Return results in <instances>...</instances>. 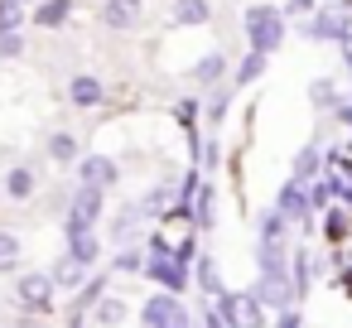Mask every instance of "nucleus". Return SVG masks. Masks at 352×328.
I'll return each instance as SVG.
<instances>
[{
    "mask_svg": "<svg viewBox=\"0 0 352 328\" xmlns=\"http://www.w3.org/2000/svg\"><path fill=\"white\" fill-rule=\"evenodd\" d=\"M347 68H352V58H347Z\"/></svg>",
    "mask_w": 352,
    "mask_h": 328,
    "instance_id": "34",
    "label": "nucleus"
},
{
    "mask_svg": "<svg viewBox=\"0 0 352 328\" xmlns=\"http://www.w3.org/2000/svg\"><path fill=\"white\" fill-rule=\"evenodd\" d=\"M15 261H20V241L10 232H0V270H10Z\"/></svg>",
    "mask_w": 352,
    "mask_h": 328,
    "instance_id": "23",
    "label": "nucleus"
},
{
    "mask_svg": "<svg viewBox=\"0 0 352 328\" xmlns=\"http://www.w3.org/2000/svg\"><path fill=\"white\" fill-rule=\"evenodd\" d=\"M304 10H314V0H289L285 6V15H304Z\"/></svg>",
    "mask_w": 352,
    "mask_h": 328,
    "instance_id": "30",
    "label": "nucleus"
},
{
    "mask_svg": "<svg viewBox=\"0 0 352 328\" xmlns=\"http://www.w3.org/2000/svg\"><path fill=\"white\" fill-rule=\"evenodd\" d=\"M25 25V6L20 0H0V34H15Z\"/></svg>",
    "mask_w": 352,
    "mask_h": 328,
    "instance_id": "18",
    "label": "nucleus"
},
{
    "mask_svg": "<svg viewBox=\"0 0 352 328\" xmlns=\"http://www.w3.org/2000/svg\"><path fill=\"white\" fill-rule=\"evenodd\" d=\"M116 265H121V270H140V256H135V251H126V256H121Z\"/></svg>",
    "mask_w": 352,
    "mask_h": 328,
    "instance_id": "31",
    "label": "nucleus"
},
{
    "mask_svg": "<svg viewBox=\"0 0 352 328\" xmlns=\"http://www.w3.org/2000/svg\"><path fill=\"white\" fill-rule=\"evenodd\" d=\"M256 299L265 304V309H289V299H294V280L289 275H261V285H256Z\"/></svg>",
    "mask_w": 352,
    "mask_h": 328,
    "instance_id": "7",
    "label": "nucleus"
},
{
    "mask_svg": "<svg viewBox=\"0 0 352 328\" xmlns=\"http://www.w3.org/2000/svg\"><path fill=\"white\" fill-rule=\"evenodd\" d=\"M6 188H10V198H30L34 193V169L30 164H15L10 179H6Z\"/></svg>",
    "mask_w": 352,
    "mask_h": 328,
    "instance_id": "15",
    "label": "nucleus"
},
{
    "mask_svg": "<svg viewBox=\"0 0 352 328\" xmlns=\"http://www.w3.org/2000/svg\"><path fill=\"white\" fill-rule=\"evenodd\" d=\"M198 222L212 227V188H203V198H198Z\"/></svg>",
    "mask_w": 352,
    "mask_h": 328,
    "instance_id": "28",
    "label": "nucleus"
},
{
    "mask_svg": "<svg viewBox=\"0 0 352 328\" xmlns=\"http://www.w3.org/2000/svg\"><path fill=\"white\" fill-rule=\"evenodd\" d=\"M304 34H309V39L347 44V34H352V10H347V6H328V10H318V15L304 25Z\"/></svg>",
    "mask_w": 352,
    "mask_h": 328,
    "instance_id": "3",
    "label": "nucleus"
},
{
    "mask_svg": "<svg viewBox=\"0 0 352 328\" xmlns=\"http://www.w3.org/2000/svg\"><path fill=\"white\" fill-rule=\"evenodd\" d=\"M78 179H82L87 188H107V184H116V160H107V155H87V160L78 164Z\"/></svg>",
    "mask_w": 352,
    "mask_h": 328,
    "instance_id": "8",
    "label": "nucleus"
},
{
    "mask_svg": "<svg viewBox=\"0 0 352 328\" xmlns=\"http://www.w3.org/2000/svg\"><path fill=\"white\" fill-rule=\"evenodd\" d=\"M342 232H347V212L333 208V212H328V237H342Z\"/></svg>",
    "mask_w": 352,
    "mask_h": 328,
    "instance_id": "29",
    "label": "nucleus"
},
{
    "mask_svg": "<svg viewBox=\"0 0 352 328\" xmlns=\"http://www.w3.org/2000/svg\"><path fill=\"white\" fill-rule=\"evenodd\" d=\"M280 328H299V318H294V314L285 309V314H280Z\"/></svg>",
    "mask_w": 352,
    "mask_h": 328,
    "instance_id": "32",
    "label": "nucleus"
},
{
    "mask_svg": "<svg viewBox=\"0 0 352 328\" xmlns=\"http://www.w3.org/2000/svg\"><path fill=\"white\" fill-rule=\"evenodd\" d=\"M208 15H212L208 0H174V20L179 25H208Z\"/></svg>",
    "mask_w": 352,
    "mask_h": 328,
    "instance_id": "13",
    "label": "nucleus"
},
{
    "mask_svg": "<svg viewBox=\"0 0 352 328\" xmlns=\"http://www.w3.org/2000/svg\"><path fill=\"white\" fill-rule=\"evenodd\" d=\"M97 217H102V188H87V184H82V193H78L73 208H68V241H73V237H87Z\"/></svg>",
    "mask_w": 352,
    "mask_h": 328,
    "instance_id": "5",
    "label": "nucleus"
},
{
    "mask_svg": "<svg viewBox=\"0 0 352 328\" xmlns=\"http://www.w3.org/2000/svg\"><path fill=\"white\" fill-rule=\"evenodd\" d=\"M275 208H280L285 217H294V222H304V217L314 212V198L304 193V184H299V179H289V184L280 188V203H275Z\"/></svg>",
    "mask_w": 352,
    "mask_h": 328,
    "instance_id": "9",
    "label": "nucleus"
},
{
    "mask_svg": "<svg viewBox=\"0 0 352 328\" xmlns=\"http://www.w3.org/2000/svg\"><path fill=\"white\" fill-rule=\"evenodd\" d=\"M15 294H20V304H30V309H44V304H49V294H54V280H49V275H25Z\"/></svg>",
    "mask_w": 352,
    "mask_h": 328,
    "instance_id": "11",
    "label": "nucleus"
},
{
    "mask_svg": "<svg viewBox=\"0 0 352 328\" xmlns=\"http://www.w3.org/2000/svg\"><path fill=\"white\" fill-rule=\"evenodd\" d=\"M68 261H73V265H82V270H87V265L97 261V241H92V232H87V237H73V241H68Z\"/></svg>",
    "mask_w": 352,
    "mask_h": 328,
    "instance_id": "16",
    "label": "nucleus"
},
{
    "mask_svg": "<svg viewBox=\"0 0 352 328\" xmlns=\"http://www.w3.org/2000/svg\"><path fill=\"white\" fill-rule=\"evenodd\" d=\"M347 58H352V34H347Z\"/></svg>",
    "mask_w": 352,
    "mask_h": 328,
    "instance_id": "33",
    "label": "nucleus"
},
{
    "mask_svg": "<svg viewBox=\"0 0 352 328\" xmlns=\"http://www.w3.org/2000/svg\"><path fill=\"white\" fill-rule=\"evenodd\" d=\"M217 304H222V318L232 323V328H265V304L256 299V294H217Z\"/></svg>",
    "mask_w": 352,
    "mask_h": 328,
    "instance_id": "2",
    "label": "nucleus"
},
{
    "mask_svg": "<svg viewBox=\"0 0 352 328\" xmlns=\"http://www.w3.org/2000/svg\"><path fill=\"white\" fill-rule=\"evenodd\" d=\"M208 116H212V121L227 116V92H212V97H208Z\"/></svg>",
    "mask_w": 352,
    "mask_h": 328,
    "instance_id": "27",
    "label": "nucleus"
},
{
    "mask_svg": "<svg viewBox=\"0 0 352 328\" xmlns=\"http://www.w3.org/2000/svg\"><path fill=\"white\" fill-rule=\"evenodd\" d=\"M20 49H25V39H20V34H0V58H15Z\"/></svg>",
    "mask_w": 352,
    "mask_h": 328,
    "instance_id": "26",
    "label": "nucleus"
},
{
    "mask_svg": "<svg viewBox=\"0 0 352 328\" xmlns=\"http://www.w3.org/2000/svg\"><path fill=\"white\" fill-rule=\"evenodd\" d=\"M140 20V0H107L102 6V25L107 30H131Z\"/></svg>",
    "mask_w": 352,
    "mask_h": 328,
    "instance_id": "10",
    "label": "nucleus"
},
{
    "mask_svg": "<svg viewBox=\"0 0 352 328\" xmlns=\"http://www.w3.org/2000/svg\"><path fill=\"white\" fill-rule=\"evenodd\" d=\"M246 39H251V49H261V54H275L280 39H285V15L270 10V6L246 10Z\"/></svg>",
    "mask_w": 352,
    "mask_h": 328,
    "instance_id": "1",
    "label": "nucleus"
},
{
    "mask_svg": "<svg viewBox=\"0 0 352 328\" xmlns=\"http://www.w3.org/2000/svg\"><path fill=\"white\" fill-rule=\"evenodd\" d=\"M145 328H193V318H188V309L174 299V294H155V299H145Z\"/></svg>",
    "mask_w": 352,
    "mask_h": 328,
    "instance_id": "4",
    "label": "nucleus"
},
{
    "mask_svg": "<svg viewBox=\"0 0 352 328\" xmlns=\"http://www.w3.org/2000/svg\"><path fill=\"white\" fill-rule=\"evenodd\" d=\"M222 68H227V58H222V54H208V58L193 68V78H198V83H217V78H222Z\"/></svg>",
    "mask_w": 352,
    "mask_h": 328,
    "instance_id": "20",
    "label": "nucleus"
},
{
    "mask_svg": "<svg viewBox=\"0 0 352 328\" xmlns=\"http://www.w3.org/2000/svg\"><path fill=\"white\" fill-rule=\"evenodd\" d=\"M309 97H314V107H323V111H328V107H338V87H333L328 78H318V83L309 87Z\"/></svg>",
    "mask_w": 352,
    "mask_h": 328,
    "instance_id": "22",
    "label": "nucleus"
},
{
    "mask_svg": "<svg viewBox=\"0 0 352 328\" xmlns=\"http://www.w3.org/2000/svg\"><path fill=\"white\" fill-rule=\"evenodd\" d=\"M198 280H203V289H208V294H222V285H217V265H212L208 256H203V265H198Z\"/></svg>",
    "mask_w": 352,
    "mask_h": 328,
    "instance_id": "25",
    "label": "nucleus"
},
{
    "mask_svg": "<svg viewBox=\"0 0 352 328\" xmlns=\"http://www.w3.org/2000/svg\"><path fill=\"white\" fill-rule=\"evenodd\" d=\"M318 160H323V155H318V145H304V150H299V160H294V179H299V184H309V179H314V169H318Z\"/></svg>",
    "mask_w": 352,
    "mask_h": 328,
    "instance_id": "19",
    "label": "nucleus"
},
{
    "mask_svg": "<svg viewBox=\"0 0 352 328\" xmlns=\"http://www.w3.org/2000/svg\"><path fill=\"white\" fill-rule=\"evenodd\" d=\"M68 10H73V0H44V6L34 10V25H44V30H58V25L68 20Z\"/></svg>",
    "mask_w": 352,
    "mask_h": 328,
    "instance_id": "14",
    "label": "nucleus"
},
{
    "mask_svg": "<svg viewBox=\"0 0 352 328\" xmlns=\"http://www.w3.org/2000/svg\"><path fill=\"white\" fill-rule=\"evenodd\" d=\"M20 6H25V0H20Z\"/></svg>",
    "mask_w": 352,
    "mask_h": 328,
    "instance_id": "35",
    "label": "nucleus"
},
{
    "mask_svg": "<svg viewBox=\"0 0 352 328\" xmlns=\"http://www.w3.org/2000/svg\"><path fill=\"white\" fill-rule=\"evenodd\" d=\"M102 97H107V87H102L97 78H87V73L68 83V102H73V107H97Z\"/></svg>",
    "mask_w": 352,
    "mask_h": 328,
    "instance_id": "12",
    "label": "nucleus"
},
{
    "mask_svg": "<svg viewBox=\"0 0 352 328\" xmlns=\"http://www.w3.org/2000/svg\"><path fill=\"white\" fill-rule=\"evenodd\" d=\"M49 155H54L58 164H68V160H78V140L63 131V135H54V140H49Z\"/></svg>",
    "mask_w": 352,
    "mask_h": 328,
    "instance_id": "21",
    "label": "nucleus"
},
{
    "mask_svg": "<svg viewBox=\"0 0 352 328\" xmlns=\"http://www.w3.org/2000/svg\"><path fill=\"white\" fill-rule=\"evenodd\" d=\"M145 270H150L160 285H169V289H184V280H188L184 265L174 261V251H169L164 241H150V261H145Z\"/></svg>",
    "mask_w": 352,
    "mask_h": 328,
    "instance_id": "6",
    "label": "nucleus"
},
{
    "mask_svg": "<svg viewBox=\"0 0 352 328\" xmlns=\"http://www.w3.org/2000/svg\"><path fill=\"white\" fill-rule=\"evenodd\" d=\"M261 73H265V54H261V49H251V54L241 58V68H236V87H246V83H256Z\"/></svg>",
    "mask_w": 352,
    "mask_h": 328,
    "instance_id": "17",
    "label": "nucleus"
},
{
    "mask_svg": "<svg viewBox=\"0 0 352 328\" xmlns=\"http://www.w3.org/2000/svg\"><path fill=\"white\" fill-rule=\"evenodd\" d=\"M97 318H102V323H121V318H126V304H121V299H102V304H97Z\"/></svg>",
    "mask_w": 352,
    "mask_h": 328,
    "instance_id": "24",
    "label": "nucleus"
}]
</instances>
